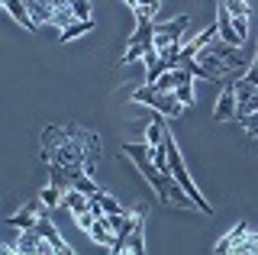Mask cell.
<instances>
[{
	"label": "cell",
	"instance_id": "cell-28",
	"mask_svg": "<svg viewBox=\"0 0 258 255\" xmlns=\"http://www.w3.org/2000/svg\"><path fill=\"white\" fill-rule=\"evenodd\" d=\"M110 255H133V252L126 249V239H116V245L110 249Z\"/></svg>",
	"mask_w": 258,
	"mask_h": 255
},
{
	"label": "cell",
	"instance_id": "cell-16",
	"mask_svg": "<svg viewBox=\"0 0 258 255\" xmlns=\"http://www.w3.org/2000/svg\"><path fill=\"white\" fill-rule=\"evenodd\" d=\"M39 220H42L39 213H32L29 207H23L16 217H10V226H13V229H36V223H39Z\"/></svg>",
	"mask_w": 258,
	"mask_h": 255
},
{
	"label": "cell",
	"instance_id": "cell-19",
	"mask_svg": "<svg viewBox=\"0 0 258 255\" xmlns=\"http://www.w3.org/2000/svg\"><path fill=\"white\" fill-rule=\"evenodd\" d=\"M61 194H64V190H61V187H55V184H48V187L42 190V194H39V201H42V204L48 207V210H58V207H61Z\"/></svg>",
	"mask_w": 258,
	"mask_h": 255
},
{
	"label": "cell",
	"instance_id": "cell-1",
	"mask_svg": "<svg viewBox=\"0 0 258 255\" xmlns=\"http://www.w3.org/2000/svg\"><path fill=\"white\" fill-rule=\"evenodd\" d=\"M42 158L58 168H84L94 174L100 162V139L84 126H45Z\"/></svg>",
	"mask_w": 258,
	"mask_h": 255
},
{
	"label": "cell",
	"instance_id": "cell-4",
	"mask_svg": "<svg viewBox=\"0 0 258 255\" xmlns=\"http://www.w3.org/2000/svg\"><path fill=\"white\" fill-rule=\"evenodd\" d=\"M133 100H136V103H145V107H152L158 116H165V119H174V116L184 113V103L177 100V94H158L152 84H142L139 91H133Z\"/></svg>",
	"mask_w": 258,
	"mask_h": 255
},
{
	"label": "cell",
	"instance_id": "cell-2",
	"mask_svg": "<svg viewBox=\"0 0 258 255\" xmlns=\"http://www.w3.org/2000/svg\"><path fill=\"white\" fill-rule=\"evenodd\" d=\"M149 149H152L149 142H126V146H123V155H129V162H133L136 168L149 178V184L155 187V194H158L161 204H174V207H190V210H197L194 201L184 194V187L174 181V174H161L155 168V162L149 158Z\"/></svg>",
	"mask_w": 258,
	"mask_h": 255
},
{
	"label": "cell",
	"instance_id": "cell-11",
	"mask_svg": "<svg viewBox=\"0 0 258 255\" xmlns=\"http://www.w3.org/2000/svg\"><path fill=\"white\" fill-rule=\"evenodd\" d=\"M26 10H29V17L36 20V26H45V23H52L55 0H26Z\"/></svg>",
	"mask_w": 258,
	"mask_h": 255
},
{
	"label": "cell",
	"instance_id": "cell-13",
	"mask_svg": "<svg viewBox=\"0 0 258 255\" xmlns=\"http://www.w3.org/2000/svg\"><path fill=\"white\" fill-rule=\"evenodd\" d=\"M87 236H91L97 245H103V249H113V245H116V233H113L107 223H103V217L91 226V233H87Z\"/></svg>",
	"mask_w": 258,
	"mask_h": 255
},
{
	"label": "cell",
	"instance_id": "cell-26",
	"mask_svg": "<svg viewBox=\"0 0 258 255\" xmlns=\"http://www.w3.org/2000/svg\"><path fill=\"white\" fill-rule=\"evenodd\" d=\"M232 26H236V36L245 42V36H248V20H232Z\"/></svg>",
	"mask_w": 258,
	"mask_h": 255
},
{
	"label": "cell",
	"instance_id": "cell-15",
	"mask_svg": "<svg viewBox=\"0 0 258 255\" xmlns=\"http://www.w3.org/2000/svg\"><path fill=\"white\" fill-rule=\"evenodd\" d=\"M91 29H94V20H75L71 26H64L58 33V39L61 42H71V39H78V36H87Z\"/></svg>",
	"mask_w": 258,
	"mask_h": 255
},
{
	"label": "cell",
	"instance_id": "cell-6",
	"mask_svg": "<svg viewBox=\"0 0 258 255\" xmlns=\"http://www.w3.org/2000/svg\"><path fill=\"white\" fill-rule=\"evenodd\" d=\"M61 171H64V190L71 187V190H81V194H87V197H94L97 190H100L97 181L84 168H61Z\"/></svg>",
	"mask_w": 258,
	"mask_h": 255
},
{
	"label": "cell",
	"instance_id": "cell-20",
	"mask_svg": "<svg viewBox=\"0 0 258 255\" xmlns=\"http://www.w3.org/2000/svg\"><path fill=\"white\" fill-rule=\"evenodd\" d=\"M229 255H258V233H248L239 245H232Z\"/></svg>",
	"mask_w": 258,
	"mask_h": 255
},
{
	"label": "cell",
	"instance_id": "cell-24",
	"mask_svg": "<svg viewBox=\"0 0 258 255\" xmlns=\"http://www.w3.org/2000/svg\"><path fill=\"white\" fill-rule=\"evenodd\" d=\"M239 123L245 126V133H248V136H258V113H248V116H242Z\"/></svg>",
	"mask_w": 258,
	"mask_h": 255
},
{
	"label": "cell",
	"instance_id": "cell-17",
	"mask_svg": "<svg viewBox=\"0 0 258 255\" xmlns=\"http://www.w3.org/2000/svg\"><path fill=\"white\" fill-rule=\"evenodd\" d=\"M94 201L100 204V207H103V213H110V217H116V213H126L123 207H119V201H116L113 194H107V190H97V194H94Z\"/></svg>",
	"mask_w": 258,
	"mask_h": 255
},
{
	"label": "cell",
	"instance_id": "cell-7",
	"mask_svg": "<svg viewBox=\"0 0 258 255\" xmlns=\"http://www.w3.org/2000/svg\"><path fill=\"white\" fill-rule=\"evenodd\" d=\"M216 36H220V42L226 45H232V49H242V39L236 36V26H232V17H229V10L220 4V13H216Z\"/></svg>",
	"mask_w": 258,
	"mask_h": 255
},
{
	"label": "cell",
	"instance_id": "cell-25",
	"mask_svg": "<svg viewBox=\"0 0 258 255\" xmlns=\"http://www.w3.org/2000/svg\"><path fill=\"white\" fill-rule=\"evenodd\" d=\"M75 223H78L81 229H84V233H91V226H94V223H97V217H94L91 210H87V213H81V217H75Z\"/></svg>",
	"mask_w": 258,
	"mask_h": 255
},
{
	"label": "cell",
	"instance_id": "cell-12",
	"mask_svg": "<svg viewBox=\"0 0 258 255\" xmlns=\"http://www.w3.org/2000/svg\"><path fill=\"white\" fill-rule=\"evenodd\" d=\"M61 207H68V210L75 213V217H81V213L91 210V197L81 194V190H71V187H68V190L61 194Z\"/></svg>",
	"mask_w": 258,
	"mask_h": 255
},
{
	"label": "cell",
	"instance_id": "cell-18",
	"mask_svg": "<svg viewBox=\"0 0 258 255\" xmlns=\"http://www.w3.org/2000/svg\"><path fill=\"white\" fill-rule=\"evenodd\" d=\"M232 91H236V100L245 103V100H258V87H252L245 81V78H239V81H232Z\"/></svg>",
	"mask_w": 258,
	"mask_h": 255
},
{
	"label": "cell",
	"instance_id": "cell-21",
	"mask_svg": "<svg viewBox=\"0 0 258 255\" xmlns=\"http://www.w3.org/2000/svg\"><path fill=\"white\" fill-rule=\"evenodd\" d=\"M232 20H248V0H220Z\"/></svg>",
	"mask_w": 258,
	"mask_h": 255
},
{
	"label": "cell",
	"instance_id": "cell-27",
	"mask_svg": "<svg viewBox=\"0 0 258 255\" xmlns=\"http://www.w3.org/2000/svg\"><path fill=\"white\" fill-rule=\"evenodd\" d=\"M242 78H245V81L252 84V87H258V65H248V71H245Z\"/></svg>",
	"mask_w": 258,
	"mask_h": 255
},
{
	"label": "cell",
	"instance_id": "cell-5",
	"mask_svg": "<svg viewBox=\"0 0 258 255\" xmlns=\"http://www.w3.org/2000/svg\"><path fill=\"white\" fill-rule=\"evenodd\" d=\"M187 26H190V17H174V20H168V23H161V26H155V49H168V45H181V36L187 33Z\"/></svg>",
	"mask_w": 258,
	"mask_h": 255
},
{
	"label": "cell",
	"instance_id": "cell-31",
	"mask_svg": "<svg viewBox=\"0 0 258 255\" xmlns=\"http://www.w3.org/2000/svg\"><path fill=\"white\" fill-rule=\"evenodd\" d=\"M252 65H258V58H255V61H252Z\"/></svg>",
	"mask_w": 258,
	"mask_h": 255
},
{
	"label": "cell",
	"instance_id": "cell-10",
	"mask_svg": "<svg viewBox=\"0 0 258 255\" xmlns=\"http://www.w3.org/2000/svg\"><path fill=\"white\" fill-rule=\"evenodd\" d=\"M0 7H4V10L10 13L16 23H20V26H26L29 33H36V29H39V26H36V20H32V17H29V10H26V0H0Z\"/></svg>",
	"mask_w": 258,
	"mask_h": 255
},
{
	"label": "cell",
	"instance_id": "cell-14",
	"mask_svg": "<svg viewBox=\"0 0 258 255\" xmlns=\"http://www.w3.org/2000/svg\"><path fill=\"white\" fill-rule=\"evenodd\" d=\"M145 142H149L152 149H158L161 142H165V116H158V113H155V119L145 126Z\"/></svg>",
	"mask_w": 258,
	"mask_h": 255
},
{
	"label": "cell",
	"instance_id": "cell-3",
	"mask_svg": "<svg viewBox=\"0 0 258 255\" xmlns=\"http://www.w3.org/2000/svg\"><path fill=\"white\" fill-rule=\"evenodd\" d=\"M165 149H168V168H171V174H174V181L184 187V194L194 201V207H197L200 213H213V207L207 204V197L197 190V184H194V178H190V171H187V165H184V158H181V152H177V142H174V136L165 130Z\"/></svg>",
	"mask_w": 258,
	"mask_h": 255
},
{
	"label": "cell",
	"instance_id": "cell-22",
	"mask_svg": "<svg viewBox=\"0 0 258 255\" xmlns=\"http://www.w3.org/2000/svg\"><path fill=\"white\" fill-rule=\"evenodd\" d=\"M174 94H177V100H181L184 107H190V103H194V78H187V81H181Z\"/></svg>",
	"mask_w": 258,
	"mask_h": 255
},
{
	"label": "cell",
	"instance_id": "cell-29",
	"mask_svg": "<svg viewBox=\"0 0 258 255\" xmlns=\"http://www.w3.org/2000/svg\"><path fill=\"white\" fill-rule=\"evenodd\" d=\"M152 10V13H158V0H139V4H136V10Z\"/></svg>",
	"mask_w": 258,
	"mask_h": 255
},
{
	"label": "cell",
	"instance_id": "cell-9",
	"mask_svg": "<svg viewBox=\"0 0 258 255\" xmlns=\"http://www.w3.org/2000/svg\"><path fill=\"white\" fill-rule=\"evenodd\" d=\"M248 233H252V226H248L245 220L236 223V226H232L229 233H223V239L213 245V255H229V252H232V245H239V242H242V239H245Z\"/></svg>",
	"mask_w": 258,
	"mask_h": 255
},
{
	"label": "cell",
	"instance_id": "cell-23",
	"mask_svg": "<svg viewBox=\"0 0 258 255\" xmlns=\"http://www.w3.org/2000/svg\"><path fill=\"white\" fill-rule=\"evenodd\" d=\"M75 20H91V0H68Z\"/></svg>",
	"mask_w": 258,
	"mask_h": 255
},
{
	"label": "cell",
	"instance_id": "cell-8",
	"mask_svg": "<svg viewBox=\"0 0 258 255\" xmlns=\"http://www.w3.org/2000/svg\"><path fill=\"white\" fill-rule=\"evenodd\" d=\"M236 91H232V81H226L220 100H216V110H213V119L216 123H226V119H236Z\"/></svg>",
	"mask_w": 258,
	"mask_h": 255
},
{
	"label": "cell",
	"instance_id": "cell-30",
	"mask_svg": "<svg viewBox=\"0 0 258 255\" xmlns=\"http://www.w3.org/2000/svg\"><path fill=\"white\" fill-rule=\"evenodd\" d=\"M123 4L129 7V10H136V4H139V0H123Z\"/></svg>",
	"mask_w": 258,
	"mask_h": 255
}]
</instances>
